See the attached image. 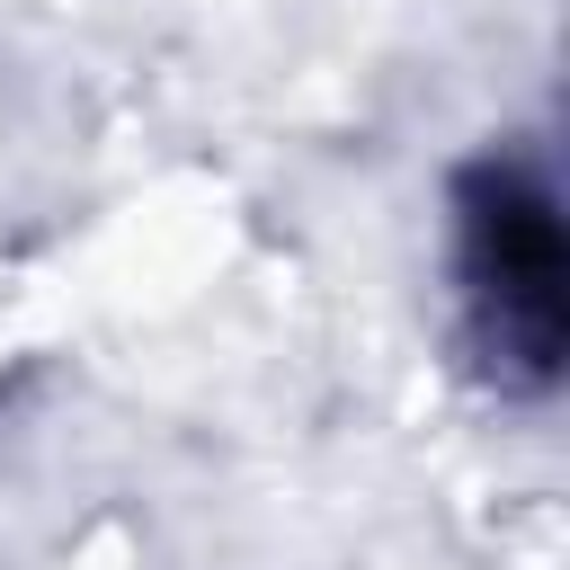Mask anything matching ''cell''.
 Masks as SVG:
<instances>
[{
	"instance_id": "obj_1",
	"label": "cell",
	"mask_w": 570,
	"mask_h": 570,
	"mask_svg": "<svg viewBox=\"0 0 570 570\" xmlns=\"http://www.w3.org/2000/svg\"><path fill=\"white\" fill-rule=\"evenodd\" d=\"M454 276L499 392H552L570 347V240L534 160L490 151L454 178Z\"/></svg>"
}]
</instances>
